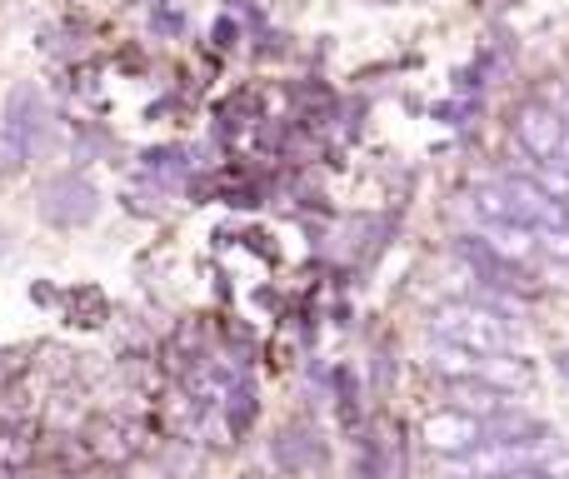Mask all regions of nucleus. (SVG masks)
Instances as JSON below:
<instances>
[{"mask_svg": "<svg viewBox=\"0 0 569 479\" xmlns=\"http://www.w3.org/2000/svg\"><path fill=\"white\" fill-rule=\"evenodd\" d=\"M480 240L490 245V250H500L505 260L525 265V270H530L535 255H540V230H530V226H485Z\"/></svg>", "mask_w": 569, "mask_h": 479, "instance_id": "0eeeda50", "label": "nucleus"}, {"mask_svg": "<svg viewBox=\"0 0 569 479\" xmlns=\"http://www.w3.org/2000/svg\"><path fill=\"white\" fill-rule=\"evenodd\" d=\"M515 140H520V150L535 166H560L569 120L555 106H545V100H530V106H520V116H515Z\"/></svg>", "mask_w": 569, "mask_h": 479, "instance_id": "20e7f679", "label": "nucleus"}, {"mask_svg": "<svg viewBox=\"0 0 569 479\" xmlns=\"http://www.w3.org/2000/svg\"><path fill=\"white\" fill-rule=\"evenodd\" d=\"M555 370H560L565 380H569V350H560V355H555Z\"/></svg>", "mask_w": 569, "mask_h": 479, "instance_id": "ddd939ff", "label": "nucleus"}, {"mask_svg": "<svg viewBox=\"0 0 569 479\" xmlns=\"http://www.w3.org/2000/svg\"><path fill=\"white\" fill-rule=\"evenodd\" d=\"M60 150V120L50 116L46 96L36 86H16L0 106V176H16L30 160H46Z\"/></svg>", "mask_w": 569, "mask_h": 479, "instance_id": "f257e3e1", "label": "nucleus"}, {"mask_svg": "<svg viewBox=\"0 0 569 479\" xmlns=\"http://www.w3.org/2000/svg\"><path fill=\"white\" fill-rule=\"evenodd\" d=\"M480 380L495 385V390H505V395H525L535 385V370H530V360H520V355H485Z\"/></svg>", "mask_w": 569, "mask_h": 479, "instance_id": "1a4fd4ad", "label": "nucleus"}, {"mask_svg": "<svg viewBox=\"0 0 569 479\" xmlns=\"http://www.w3.org/2000/svg\"><path fill=\"white\" fill-rule=\"evenodd\" d=\"M485 440H490V435H485V420L455 410V405H445V410H435V415H425L420 420V445L425 450H435L440 460H460V455L480 450Z\"/></svg>", "mask_w": 569, "mask_h": 479, "instance_id": "423d86ee", "label": "nucleus"}, {"mask_svg": "<svg viewBox=\"0 0 569 479\" xmlns=\"http://www.w3.org/2000/svg\"><path fill=\"white\" fill-rule=\"evenodd\" d=\"M505 6H510V0H505Z\"/></svg>", "mask_w": 569, "mask_h": 479, "instance_id": "dca6fc26", "label": "nucleus"}, {"mask_svg": "<svg viewBox=\"0 0 569 479\" xmlns=\"http://www.w3.org/2000/svg\"><path fill=\"white\" fill-rule=\"evenodd\" d=\"M96 210H100V190L90 186L86 176H76V170H60V176H50L46 186H40V216L60 230L90 226Z\"/></svg>", "mask_w": 569, "mask_h": 479, "instance_id": "7ed1b4c3", "label": "nucleus"}, {"mask_svg": "<svg viewBox=\"0 0 569 479\" xmlns=\"http://www.w3.org/2000/svg\"><path fill=\"white\" fill-rule=\"evenodd\" d=\"M276 450H280V465H284V470H305L310 460H320V445L310 440V430H305V425H290V430L280 435Z\"/></svg>", "mask_w": 569, "mask_h": 479, "instance_id": "9d476101", "label": "nucleus"}, {"mask_svg": "<svg viewBox=\"0 0 569 479\" xmlns=\"http://www.w3.org/2000/svg\"><path fill=\"white\" fill-rule=\"evenodd\" d=\"M565 220H569V200H565Z\"/></svg>", "mask_w": 569, "mask_h": 479, "instance_id": "4468645a", "label": "nucleus"}, {"mask_svg": "<svg viewBox=\"0 0 569 479\" xmlns=\"http://www.w3.org/2000/svg\"><path fill=\"white\" fill-rule=\"evenodd\" d=\"M140 430H130L126 420H96L90 425V450L100 455V460H116V465H126L130 455L140 450V440H136Z\"/></svg>", "mask_w": 569, "mask_h": 479, "instance_id": "6e6552de", "label": "nucleus"}, {"mask_svg": "<svg viewBox=\"0 0 569 479\" xmlns=\"http://www.w3.org/2000/svg\"><path fill=\"white\" fill-rule=\"evenodd\" d=\"M430 335L435 340H450L460 350H475V355H520V335L515 325L505 320L495 305H480V300H445L430 310Z\"/></svg>", "mask_w": 569, "mask_h": 479, "instance_id": "f03ea898", "label": "nucleus"}, {"mask_svg": "<svg viewBox=\"0 0 569 479\" xmlns=\"http://www.w3.org/2000/svg\"><path fill=\"white\" fill-rule=\"evenodd\" d=\"M510 479H569V470L565 465H540V470H520V475H510Z\"/></svg>", "mask_w": 569, "mask_h": 479, "instance_id": "f8f14e48", "label": "nucleus"}, {"mask_svg": "<svg viewBox=\"0 0 569 479\" xmlns=\"http://www.w3.org/2000/svg\"><path fill=\"white\" fill-rule=\"evenodd\" d=\"M455 255H460V265L475 275L480 285H490L495 295H535V280L525 265L505 260L500 250H490L480 236H460L455 240Z\"/></svg>", "mask_w": 569, "mask_h": 479, "instance_id": "39448f33", "label": "nucleus"}, {"mask_svg": "<svg viewBox=\"0 0 569 479\" xmlns=\"http://www.w3.org/2000/svg\"><path fill=\"white\" fill-rule=\"evenodd\" d=\"M246 479H260V475H246Z\"/></svg>", "mask_w": 569, "mask_h": 479, "instance_id": "2eb2a0df", "label": "nucleus"}, {"mask_svg": "<svg viewBox=\"0 0 569 479\" xmlns=\"http://www.w3.org/2000/svg\"><path fill=\"white\" fill-rule=\"evenodd\" d=\"M335 400H340L345 430H360V390H355V375H350V370L335 375Z\"/></svg>", "mask_w": 569, "mask_h": 479, "instance_id": "9b49d317", "label": "nucleus"}]
</instances>
